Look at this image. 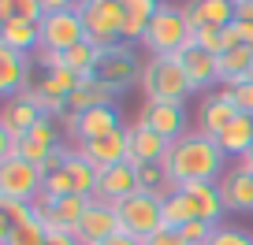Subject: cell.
Instances as JSON below:
<instances>
[{"label":"cell","instance_id":"cell-2","mask_svg":"<svg viewBox=\"0 0 253 245\" xmlns=\"http://www.w3.org/2000/svg\"><path fill=\"white\" fill-rule=\"evenodd\" d=\"M142 89H145V101L182 104L194 93V82L182 67V56H149L142 71Z\"/></svg>","mask_w":253,"mask_h":245},{"label":"cell","instance_id":"cell-39","mask_svg":"<svg viewBox=\"0 0 253 245\" xmlns=\"http://www.w3.org/2000/svg\"><path fill=\"white\" fill-rule=\"evenodd\" d=\"M209 245H253V234H246V230H238V227H220Z\"/></svg>","mask_w":253,"mask_h":245},{"label":"cell","instance_id":"cell-13","mask_svg":"<svg viewBox=\"0 0 253 245\" xmlns=\"http://www.w3.org/2000/svg\"><path fill=\"white\" fill-rule=\"evenodd\" d=\"M79 152L97 167V171H104V167L123 164V160L130 156V134H126V127H123V130H116V134H104V138H93V141H82Z\"/></svg>","mask_w":253,"mask_h":245},{"label":"cell","instance_id":"cell-16","mask_svg":"<svg viewBox=\"0 0 253 245\" xmlns=\"http://www.w3.org/2000/svg\"><path fill=\"white\" fill-rule=\"evenodd\" d=\"M235 115H238V108L223 93H205V101H201V108H198V130L209 134V138H220L223 130L235 123Z\"/></svg>","mask_w":253,"mask_h":245},{"label":"cell","instance_id":"cell-24","mask_svg":"<svg viewBox=\"0 0 253 245\" xmlns=\"http://www.w3.org/2000/svg\"><path fill=\"white\" fill-rule=\"evenodd\" d=\"M160 4H164V0H123V15H126V26H123V41L138 45V41L145 37V30H149L153 15L160 11Z\"/></svg>","mask_w":253,"mask_h":245},{"label":"cell","instance_id":"cell-36","mask_svg":"<svg viewBox=\"0 0 253 245\" xmlns=\"http://www.w3.org/2000/svg\"><path fill=\"white\" fill-rule=\"evenodd\" d=\"M0 219H8L11 227H19V223L38 219V212H34V205H26V201H0Z\"/></svg>","mask_w":253,"mask_h":245},{"label":"cell","instance_id":"cell-33","mask_svg":"<svg viewBox=\"0 0 253 245\" xmlns=\"http://www.w3.org/2000/svg\"><path fill=\"white\" fill-rule=\"evenodd\" d=\"M220 93L227 97V101L235 104V108L242 111V115H253V78L238 82V86H223Z\"/></svg>","mask_w":253,"mask_h":245},{"label":"cell","instance_id":"cell-41","mask_svg":"<svg viewBox=\"0 0 253 245\" xmlns=\"http://www.w3.org/2000/svg\"><path fill=\"white\" fill-rule=\"evenodd\" d=\"M82 0H41V8H45V15H52V11H75Z\"/></svg>","mask_w":253,"mask_h":245},{"label":"cell","instance_id":"cell-44","mask_svg":"<svg viewBox=\"0 0 253 245\" xmlns=\"http://www.w3.org/2000/svg\"><path fill=\"white\" fill-rule=\"evenodd\" d=\"M231 4H238V0H231Z\"/></svg>","mask_w":253,"mask_h":245},{"label":"cell","instance_id":"cell-5","mask_svg":"<svg viewBox=\"0 0 253 245\" xmlns=\"http://www.w3.org/2000/svg\"><path fill=\"white\" fill-rule=\"evenodd\" d=\"M142 71H145V64L138 60V48L130 45V41H116V45L101 48L93 78H101L104 86L123 93V89H130L134 82H142Z\"/></svg>","mask_w":253,"mask_h":245},{"label":"cell","instance_id":"cell-4","mask_svg":"<svg viewBox=\"0 0 253 245\" xmlns=\"http://www.w3.org/2000/svg\"><path fill=\"white\" fill-rule=\"evenodd\" d=\"M119 223H123V234L138 238V242H149L157 230H164V193H130L126 201L116 205Z\"/></svg>","mask_w":253,"mask_h":245},{"label":"cell","instance_id":"cell-37","mask_svg":"<svg viewBox=\"0 0 253 245\" xmlns=\"http://www.w3.org/2000/svg\"><path fill=\"white\" fill-rule=\"evenodd\" d=\"M235 26L242 34V45H253V0H238L235 4Z\"/></svg>","mask_w":253,"mask_h":245},{"label":"cell","instance_id":"cell-29","mask_svg":"<svg viewBox=\"0 0 253 245\" xmlns=\"http://www.w3.org/2000/svg\"><path fill=\"white\" fill-rule=\"evenodd\" d=\"M190 219H198V215H194V205L186 201V193H182V190H171V193H164V227H171V230H182Z\"/></svg>","mask_w":253,"mask_h":245},{"label":"cell","instance_id":"cell-8","mask_svg":"<svg viewBox=\"0 0 253 245\" xmlns=\"http://www.w3.org/2000/svg\"><path fill=\"white\" fill-rule=\"evenodd\" d=\"M38 30H41V48H48V52H71L75 45L86 41V23H82L79 8L45 15L38 23Z\"/></svg>","mask_w":253,"mask_h":245},{"label":"cell","instance_id":"cell-27","mask_svg":"<svg viewBox=\"0 0 253 245\" xmlns=\"http://www.w3.org/2000/svg\"><path fill=\"white\" fill-rule=\"evenodd\" d=\"M216 145L223 149V156H235V160L246 156V152L253 149V115H242V111H238L235 123L216 138Z\"/></svg>","mask_w":253,"mask_h":245},{"label":"cell","instance_id":"cell-14","mask_svg":"<svg viewBox=\"0 0 253 245\" xmlns=\"http://www.w3.org/2000/svg\"><path fill=\"white\" fill-rule=\"evenodd\" d=\"M138 123H145L149 130L164 134L168 141H179V138L186 134V111H182V104L145 101V108H142V115H138Z\"/></svg>","mask_w":253,"mask_h":245},{"label":"cell","instance_id":"cell-45","mask_svg":"<svg viewBox=\"0 0 253 245\" xmlns=\"http://www.w3.org/2000/svg\"><path fill=\"white\" fill-rule=\"evenodd\" d=\"M250 156H253V149H250Z\"/></svg>","mask_w":253,"mask_h":245},{"label":"cell","instance_id":"cell-1","mask_svg":"<svg viewBox=\"0 0 253 245\" xmlns=\"http://www.w3.org/2000/svg\"><path fill=\"white\" fill-rule=\"evenodd\" d=\"M164 171L171 190H179L186 182H220L227 175V156L216 145V138L201 134V130H186L179 141H171Z\"/></svg>","mask_w":253,"mask_h":245},{"label":"cell","instance_id":"cell-25","mask_svg":"<svg viewBox=\"0 0 253 245\" xmlns=\"http://www.w3.org/2000/svg\"><path fill=\"white\" fill-rule=\"evenodd\" d=\"M0 45L11 48V52H38L41 48V30L38 23H19V19H11V23H0Z\"/></svg>","mask_w":253,"mask_h":245},{"label":"cell","instance_id":"cell-17","mask_svg":"<svg viewBox=\"0 0 253 245\" xmlns=\"http://www.w3.org/2000/svg\"><path fill=\"white\" fill-rule=\"evenodd\" d=\"M23 89H30V56L11 52V48L0 45V93L11 101Z\"/></svg>","mask_w":253,"mask_h":245},{"label":"cell","instance_id":"cell-20","mask_svg":"<svg viewBox=\"0 0 253 245\" xmlns=\"http://www.w3.org/2000/svg\"><path fill=\"white\" fill-rule=\"evenodd\" d=\"M223 212H253V175H242L238 167H231L220 182Z\"/></svg>","mask_w":253,"mask_h":245},{"label":"cell","instance_id":"cell-31","mask_svg":"<svg viewBox=\"0 0 253 245\" xmlns=\"http://www.w3.org/2000/svg\"><path fill=\"white\" fill-rule=\"evenodd\" d=\"M41 23L45 19V8H41V0H0V23Z\"/></svg>","mask_w":253,"mask_h":245},{"label":"cell","instance_id":"cell-15","mask_svg":"<svg viewBox=\"0 0 253 245\" xmlns=\"http://www.w3.org/2000/svg\"><path fill=\"white\" fill-rule=\"evenodd\" d=\"M130 134V164L142 167V164H164L168 152H171V141H168L164 134H157V130H149L145 123H134V127L126 130Z\"/></svg>","mask_w":253,"mask_h":245},{"label":"cell","instance_id":"cell-10","mask_svg":"<svg viewBox=\"0 0 253 245\" xmlns=\"http://www.w3.org/2000/svg\"><path fill=\"white\" fill-rule=\"evenodd\" d=\"M130 193H138V167L130 164V160H123V164H112L104 167L101 175H97V201H108V205H119V201H126Z\"/></svg>","mask_w":253,"mask_h":245},{"label":"cell","instance_id":"cell-21","mask_svg":"<svg viewBox=\"0 0 253 245\" xmlns=\"http://www.w3.org/2000/svg\"><path fill=\"white\" fill-rule=\"evenodd\" d=\"M179 56H182V67H186L194 89H209L212 82H220V56L205 52V48H198V45H186Z\"/></svg>","mask_w":253,"mask_h":245},{"label":"cell","instance_id":"cell-7","mask_svg":"<svg viewBox=\"0 0 253 245\" xmlns=\"http://www.w3.org/2000/svg\"><path fill=\"white\" fill-rule=\"evenodd\" d=\"M41 186H45V171L41 164H30L23 156L0 160V201H34L41 197Z\"/></svg>","mask_w":253,"mask_h":245},{"label":"cell","instance_id":"cell-22","mask_svg":"<svg viewBox=\"0 0 253 245\" xmlns=\"http://www.w3.org/2000/svg\"><path fill=\"white\" fill-rule=\"evenodd\" d=\"M179 190L186 193V201L194 205V215H198V219H209V223L223 219V197H220V186H216V182H186Z\"/></svg>","mask_w":253,"mask_h":245},{"label":"cell","instance_id":"cell-9","mask_svg":"<svg viewBox=\"0 0 253 245\" xmlns=\"http://www.w3.org/2000/svg\"><path fill=\"white\" fill-rule=\"evenodd\" d=\"M119 230H123V223H119L116 205L89 197L86 215H82V223H79V230H75V238H79V245H101V242H108L112 234H119Z\"/></svg>","mask_w":253,"mask_h":245},{"label":"cell","instance_id":"cell-3","mask_svg":"<svg viewBox=\"0 0 253 245\" xmlns=\"http://www.w3.org/2000/svg\"><path fill=\"white\" fill-rule=\"evenodd\" d=\"M138 45L149 48V56H179L186 45H194V23H190L186 8L160 4V11L153 15L149 30Z\"/></svg>","mask_w":253,"mask_h":245},{"label":"cell","instance_id":"cell-32","mask_svg":"<svg viewBox=\"0 0 253 245\" xmlns=\"http://www.w3.org/2000/svg\"><path fill=\"white\" fill-rule=\"evenodd\" d=\"M41 193H45L48 201L71 197V193H75V178H71V171L63 167V171H52V175H45V186H41Z\"/></svg>","mask_w":253,"mask_h":245},{"label":"cell","instance_id":"cell-34","mask_svg":"<svg viewBox=\"0 0 253 245\" xmlns=\"http://www.w3.org/2000/svg\"><path fill=\"white\" fill-rule=\"evenodd\" d=\"M223 223H209V219H190L186 227H182V238H186L190 245H209L212 242V234L220 230Z\"/></svg>","mask_w":253,"mask_h":245},{"label":"cell","instance_id":"cell-19","mask_svg":"<svg viewBox=\"0 0 253 245\" xmlns=\"http://www.w3.org/2000/svg\"><path fill=\"white\" fill-rule=\"evenodd\" d=\"M182 8H186L194 30H201V26L227 30V26L235 23V4H231V0H190V4H182Z\"/></svg>","mask_w":253,"mask_h":245},{"label":"cell","instance_id":"cell-18","mask_svg":"<svg viewBox=\"0 0 253 245\" xmlns=\"http://www.w3.org/2000/svg\"><path fill=\"white\" fill-rule=\"evenodd\" d=\"M60 149V134H56V119H41L30 134L19 138V156L30 164H45L48 152Z\"/></svg>","mask_w":253,"mask_h":245},{"label":"cell","instance_id":"cell-23","mask_svg":"<svg viewBox=\"0 0 253 245\" xmlns=\"http://www.w3.org/2000/svg\"><path fill=\"white\" fill-rule=\"evenodd\" d=\"M108 104H116V89L104 86L101 78H82V86L67 97V111L71 115H82L89 108H108Z\"/></svg>","mask_w":253,"mask_h":245},{"label":"cell","instance_id":"cell-40","mask_svg":"<svg viewBox=\"0 0 253 245\" xmlns=\"http://www.w3.org/2000/svg\"><path fill=\"white\" fill-rule=\"evenodd\" d=\"M142 245H190V242L182 238V230H171V227H164V230H157V234H153L149 242H142Z\"/></svg>","mask_w":253,"mask_h":245},{"label":"cell","instance_id":"cell-30","mask_svg":"<svg viewBox=\"0 0 253 245\" xmlns=\"http://www.w3.org/2000/svg\"><path fill=\"white\" fill-rule=\"evenodd\" d=\"M79 86H82V78H79L75 71H67V67H63V71H45V78L38 82L41 93L56 97V101H67V97H71Z\"/></svg>","mask_w":253,"mask_h":245},{"label":"cell","instance_id":"cell-43","mask_svg":"<svg viewBox=\"0 0 253 245\" xmlns=\"http://www.w3.org/2000/svg\"><path fill=\"white\" fill-rule=\"evenodd\" d=\"M108 4H123V0H108Z\"/></svg>","mask_w":253,"mask_h":245},{"label":"cell","instance_id":"cell-35","mask_svg":"<svg viewBox=\"0 0 253 245\" xmlns=\"http://www.w3.org/2000/svg\"><path fill=\"white\" fill-rule=\"evenodd\" d=\"M26 97L34 101V108L41 111L45 119H56V115H63V108H67V101H56V97H48V93H41L38 86H30V89H23Z\"/></svg>","mask_w":253,"mask_h":245},{"label":"cell","instance_id":"cell-26","mask_svg":"<svg viewBox=\"0 0 253 245\" xmlns=\"http://www.w3.org/2000/svg\"><path fill=\"white\" fill-rule=\"evenodd\" d=\"M246 78H253V45L227 48L220 56V86H238Z\"/></svg>","mask_w":253,"mask_h":245},{"label":"cell","instance_id":"cell-12","mask_svg":"<svg viewBox=\"0 0 253 245\" xmlns=\"http://www.w3.org/2000/svg\"><path fill=\"white\" fill-rule=\"evenodd\" d=\"M41 111L34 108V101L26 93L11 97V101H4V111H0V138H8V141H19L23 134H30L34 127L41 123Z\"/></svg>","mask_w":253,"mask_h":245},{"label":"cell","instance_id":"cell-6","mask_svg":"<svg viewBox=\"0 0 253 245\" xmlns=\"http://www.w3.org/2000/svg\"><path fill=\"white\" fill-rule=\"evenodd\" d=\"M79 15L86 23V41H93L97 48H108L116 41H123V4H108V0H82Z\"/></svg>","mask_w":253,"mask_h":245},{"label":"cell","instance_id":"cell-11","mask_svg":"<svg viewBox=\"0 0 253 245\" xmlns=\"http://www.w3.org/2000/svg\"><path fill=\"white\" fill-rule=\"evenodd\" d=\"M67 130H71L75 141L82 145V141H93V138L123 130V123H119L116 104H108V108H89V111H82V115H67Z\"/></svg>","mask_w":253,"mask_h":245},{"label":"cell","instance_id":"cell-42","mask_svg":"<svg viewBox=\"0 0 253 245\" xmlns=\"http://www.w3.org/2000/svg\"><path fill=\"white\" fill-rule=\"evenodd\" d=\"M101 245H142V242H138V238H130V234H123V230H119V234H112L108 242H101Z\"/></svg>","mask_w":253,"mask_h":245},{"label":"cell","instance_id":"cell-28","mask_svg":"<svg viewBox=\"0 0 253 245\" xmlns=\"http://www.w3.org/2000/svg\"><path fill=\"white\" fill-rule=\"evenodd\" d=\"M97 56H101V48H97L93 41H82V45H75L71 52H63V67H67V71H75L79 78H93Z\"/></svg>","mask_w":253,"mask_h":245},{"label":"cell","instance_id":"cell-38","mask_svg":"<svg viewBox=\"0 0 253 245\" xmlns=\"http://www.w3.org/2000/svg\"><path fill=\"white\" fill-rule=\"evenodd\" d=\"M220 34H223V30L201 26V30H194V45L205 48V52H212V56H223V37H220Z\"/></svg>","mask_w":253,"mask_h":245}]
</instances>
